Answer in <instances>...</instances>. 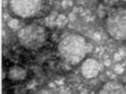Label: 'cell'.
<instances>
[{
  "mask_svg": "<svg viewBox=\"0 0 126 94\" xmlns=\"http://www.w3.org/2000/svg\"><path fill=\"white\" fill-rule=\"evenodd\" d=\"M48 28L38 23H29L22 26L17 33V42L25 49L38 51L52 40Z\"/></svg>",
  "mask_w": 126,
  "mask_h": 94,
  "instance_id": "6da1fadb",
  "label": "cell"
},
{
  "mask_svg": "<svg viewBox=\"0 0 126 94\" xmlns=\"http://www.w3.org/2000/svg\"><path fill=\"white\" fill-rule=\"evenodd\" d=\"M88 51V43L79 35H68L58 44V53L68 65L78 64Z\"/></svg>",
  "mask_w": 126,
  "mask_h": 94,
  "instance_id": "7a4b0ae2",
  "label": "cell"
},
{
  "mask_svg": "<svg viewBox=\"0 0 126 94\" xmlns=\"http://www.w3.org/2000/svg\"><path fill=\"white\" fill-rule=\"evenodd\" d=\"M104 28L115 40H126V6H116L104 18Z\"/></svg>",
  "mask_w": 126,
  "mask_h": 94,
  "instance_id": "3957f363",
  "label": "cell"
},
{
  "mask_svg": "<svg viewBox=\"0 0 126 94\" xmlns=\"http://www.w3.org/2000/svg\"><path fill=\"white\" fill-rule=\"evenodd\" d=\"M50 1H10L9 6L15 16L23 19L44 17L49 12Z\"/></svg>",
  "mask_w": 126,
  "mask_h": 94,
  "instance_id": "277c9868",
  "label": "cell"
},
{
  "mask_svg": "<svg viewBox=\"0 0 126 94\" xmlns=\"http://www.w3.org/2000/svg\"><path fill=\"white\" fill-rule=\"evenodd\" d=\"M99 94H126V91L122 84L115 81H110L102 86Z\"/></svg>",
  "mask_w": 126,
  "mask_h": 94,
  "instance_id": "5b68a950",
  "label": "cell"
}]
</instances>
